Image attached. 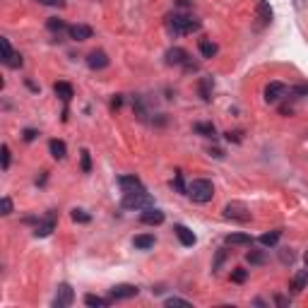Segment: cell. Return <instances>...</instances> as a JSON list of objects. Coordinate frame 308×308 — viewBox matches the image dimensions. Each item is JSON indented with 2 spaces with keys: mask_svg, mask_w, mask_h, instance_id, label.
Listing matches in <instances>:
<instances>
[{
  "mask_svg": "<svg viewBox=\"0 0 308 308\" xmlns=\"http://www.w3.org/2000/svg\"><path fill=\"white\" fill-rule=\"evenodd\" d=\"M166 29L174 34V36H183V34H193L200 29V22L195 17H188L183 12H174V15L166 17Z\"/></svg>",
  "mask_w": 308,
  "mask_h": 308,
  "instance_id": "obj_1",
  "label": "cell"
},
{
  "mask_svg": "<svg viewBox=\"0 0 308 308\" xmlns=\"http://www.w3.org/2000/svg\"><path fill=\"white\" fill-rule=\"evenodd\" d=\"M186 195H188L193 202L205 205V202H210V200L214 198V186H212V181H207V178H195V181L188 183Z\"/></svg>",
  "mask_w": 308,
  "mask_h": 308,
  "instance_id": "obj_2",
  "label": "cell"
},
{
  "mask_svg": "<svg viewBox=\"0 0 308 308\" xmlns=\"http://www.w3.org/2000/svg\"><path fill=\"white\" fill-rule=\"evenodd\" d=\"M152 205H154V200H152V195L145 188L126 190V198H123V207L126 210H147Z\"/></svg>",
  "mask_w": 308,
  "mask_h": 308,
  "instance_id": "obj_3",
  "label": "cell"
},
{
  "mask_svg": "<svg viewBox=\"0 0 308 308\" xmlns=\"http://www.w3.org/2000/svg\"><path fill=\"white\" fill-rule=\"evenodd\" d=\"M224 217H227V219H234V221H248L251 219V212H248V207L241 205V202H229V205L224 207Z\"/></svg>",
  "mask_w": 308,
  "mask_h": 308,
  "instance_id": "obj_4",
  "label": "cell"
},
{
  "mask_svg": "<svg viewBox=\"0 0 308 308\" xmlns=\"http://www.w3.org/2000/svg\"><path fill=\"white\" fill-rule=\"evenodd\" d=\"M137 294H140V289L135 284H116V286H111L109 296L113 301H126V299H135Z\"/></svg>",
  "mask_w": 308,
  "mask_h": 308,
  "instance_id": "obj_5",
  "label": "cell"
},
{
  "mask_svg": "<svg viewBox=\"0 0 308 308\" xmlns=\"http://www.w3.org/2000/svg\"><path fill=\"white\" fill-rule=\"evenodd\" d=\"M0 48H3V63L8 65V68H19L22 65V55L12 51V46H10V41L5 36L0 39Z\"/></svg>",
  "mask_w": 308,
  "mask_h": 308,
  "instance_id": "obj_6",
  "label": "cell"
},
{
  "mask_svg": "<svg viewBox=\"0 0 308 308\" xmlns=\"http://www.w3.org/2000/svg\"><path fill=\"white\" fill-rule=\"evenodd\" d=\"M72 299H75V294H72L70 284H60L53 296V308H68L72 303Z\"/></svg>",
  "mask_w": 308,
  "mask_h": 308,
  "instance_id": "obj_7",
  "label": "cell"
},
{
  "mask_svg": "<svg viewBox=\"0 0 308 308\" xmlns=\"http://www.w3.org/2000/svg\"><path fill=\"white\" fill-rule=\"evenodd\" d=\"M53 229H55V217H53V212H51L46 219H39L36 229H34V236H36V238H46V236L53 234Z\"/></svg>",
  "mask_w": 308,
  "mask_h": 308,
  "instance_id": "obj_8",
  "label": "cell"
},
{
  "mask_svg": "<svg viewBox=\"0 0 308 308\" xmlns=\"http://www.w3.org/2000/svg\"><path fill=\"white\" fill-rule=\"evenodd\" d=\"M188 51H186V48H169V51H166V63L169 65H188Z\"/></svg>",
  "mask_w": 308,
  "mask_h": 308,
  "instance_id": "obj_9",
  "label": "cell"
},
{
  "mask_svg": "<svg viewBox=\"0 0 308 308\" xmlns=\"http://www.w3.org/2000/svg\"><path fill=\"white\" fill-rule=\"evenodd\" d=\"M284 94H286V87L282 85V82H270L268 87H265V101L268 104L279 101Z\"/></svg>",
  "mask_w": 308,
  "mask_h": 308,
  "instance_id": "obj_10",
  "label": "cell"
},
{
  "mask_svg": "<svg viewBox=\"0 0 308 308\" xmlns=\"http://www.w3.org/2000/svg\"><path fill=\"white\" fill-rule=\"evenodd\" d=\"M140 221H142V224H150V227H157V224L164 221V212L152 205V207H147V210L140 214Z\"/></svg>",
  "mask_w": 308,
  "mask_h": 308,
  "instance_id": "obj_11",
  "label": "cell"
},
{
  "mask_svg": "<svg viewBox=\"0 0 308 308\" xmlns=\"http://www.w3.org/2000/svg\"><path fill=\"white\" fill-rule=\"evenodd\" d=\"M87 65L92 70H104L106 65H109V55L104 53V51H92L87 55Z\"/></svg>",
  "mask_w": 308,
  "mask_h": 308,
  "instance_id": "obj_12",
  "label": "cell"
},
{
  "mask_svg": "<svg viewBox=\"0 0 308 308\" xmlns=\"http://www.w3.org/2000/svg\"><path fill=\"white\" fill-rule=\"evenodd\" d=\"M68 34H70L72 41H87L92 39V27H87V24H72L70 29H68Z\"/></svg>",
  "mask_w": 308,
  "mask_h": 308,
  "instance_id": "obj_13",
  "label": "cell"
},
{
  "mask_svg": "<svg viewBox=\"0 0 308 308\" xmlns=\"http://www.w3.org/2000/svg\"><path fill=\"white\" fill-rule=\"evenodd\" d=\"M174 231H176V236H178V241H181L183 245H195V234L188 229V227H183V224H176L174 227Z\"/></svg>",
  "mask_w": 308,
  "mask_h": 308,
  "instance_id": "obj_14",
  "label": "cell"
},
{
  "mask_svg": "<svg viewBox=\"0 0 308 308\" xmlns=\"http://www.w3.org/2000/svg\"><path fill=\"white\" fill-rule=\"evenodd\" d=\"M306 286H308V268H306V270H299V272L292 277V289H294L296 294L303 292Z\"/></svg>",
  "mask_w": 308,
  "mask_h": 308,
  "instance_id": "obj_15",
  "label": "cell"
},
{
  "mask_svg": "<svg viewBox=\"0 0 308 308\" xmlns=\"http://www.w3.org/2000/svg\"><path fill=\"white\" fill-rule=\"evenodd\" d=\"M53 92L60 96L65 104H68L72 96H75V92H72V85H68V82H55V85H53Z\"/></svg>",
  "mask_w": 308,
  "mask_h": 308,
  "instance_id": "obj_16",
  "label": "cell"
},
{
  "mask_svg": "<svg viewBox=\"0 0 308 308\" xmlns=\"http://www.w3.org/2000/svg\"><path fill=\"white\" fill-rule=\"evenodd\" d=\"M133 245L137 251H150V248H154V236L152 234H140V236L133 238Z\"/></svg>",
  "mask_w": 308,
  "mask_h": 308,
  "instance_id": "obj_17",
  "label": "cell"
},
{
  "mask_svg": "<svg viewBox=\"0 0 308 308\" xmlns=\"http://www.w3.org/2000/svg\"><path fill=\"white\" fill-rule=\"evenodd\" d=\"M48 150H51V157L53 159H65V154H68V147H65L63 140H51Z\"/></svg>",
  "mask_w": 308,
  "mask_h": 308,
  "instance_id": "obj_18",
  "label": "cell"
},
{
  "mask_svg": "<svg viewBox=\"0 0 308 308\" xmlns=\"http://www.w3.org/2000/svg\"><path fill=\"white\" fill-rule=\"evenodd\" d=\"M258 19H260V24L272 22V8H270L268 0H260V3H258Z\"/></svg>",
  "mask_w": 308,
  "mask_h": 308,
  "instance_id": "obj_19",
  "label": "cell"
},
{
  "mask_svg": "<svg viewBox=\"0 0 308 308\" xmlns=\"http://www.w3.org/2000/svg\"><path fill=\"white\" fill-rule=\"evenodd\" d=\"M111 296L109 299H104V296H96V294H87V296H85V303H87L89 308H106L111 303Z\"/></svg>",
  "mask_w": 308,
  "mask_h": 308,
  "instance_id": "obj_20",
  "label": "cell"
},
{
  "mask_svg": "<svg viewBox=\"0 0 308 308\" xmlns=\"http://www.w3.org/2000/svg\"><path fill=\"white\" fill-rule=\"evenodd\" d=\"M118 186L123 190H137V188H142V183H140V178L137 176H120L118 178Z\"/></svg>",
  "mask_w": 308,
  "mask_h": 308,
  "instance_id": "obj_21",
  "label": "cell"
},
{
  "mask_svg": "<svg viewBox=\"0 0 308 308\" xmlns=\"http://www.w3.org/2000/svg\"><path fill=\"white\" fill-rule=\"evenodd\" d=\"M227 243L229 245H251L253 238L248 236V234H229V236H227Z\"/></svg>",
  "mask_w": 308,
  "mask_h": 308,
  "instance_id": "obj_22",
  "label": "cell"
},
{
  "mask_svg": "<svg viewBox=\"0 0 308 308\" xmlns=\"http://www.w3.org/2000/svg\"><path fill=\"white\" fill-rule=\"evenodd\" d=\"M46 27H48V32H53V34H60V32H68L70 27L63 22V19H58V17H51L46 22Z\"/></svg>",
  "mask_w": 308,
  "mask_h": 308,
  "instance_id": "obj_23",
  "label": "cell"
},
{
  "mask_svg": "<svg viewBox=\"0 0 308 308\" xmlns=\"http://www.w3.org/2000/svg\"><path fill=\"white\" fill-rule=\"evenodd\" d=\"M282 238V231H270V234H262L260 236V243L265 245V248H272V245H277V241Z\"/></svg>",
  "mask_w": 308,
  "mask_h": 308,
  "instance_id": "obj_24",
  "label": "cell"
},
{
  "mask_svg": "<svg viewBox=\"0 0 308 308\" xmlns=\"http://www.w3.org/2000/svg\"><path fill=\"white\" fill-rule=\"evenodd\" d=\"M193 130H195L198 135H202V137H214V133H217L212 123H195Z\"/></svg>",
  "mask_w": 308,
  "mask_h": 308,
  "instance_id": "obj_25",
  "label": "cell"
},
{
  "mask_svg": "<svg viewBox=\"0 0 308 308\" xmlns=\"http://www.w3.org/2000/svg\"><path fill=\"white\" fill-rule=\"evenodd\" d=\"M200 94H202L205 101L212 99V77H202V82H200Z\"/></svg>",
  "mask_w": 308,
  "mask_h": 308,
  "instance_id": "obj_26",
  "label": "cell"
},
{
  "mask_svg": "<svg viewBox=\"0 0 308 308\" xmlns=\"http://www.w3.org/2000/svg\"><path fill=\"white\" fill-rule=\"evenodd\" d=\"M200 53H202V58L217 55V44H212V41H200Z\"/></svg>",
  "mask_w": 308,
  "mask_h": 308,
  "instance_id": "obj_27",
  "label": "cell"
},
{
  "mask_svg": "<svg viewBox=\"0 0 308 308\" xmlns=\"http://www.w3.org/2000/svg\"><path fill=\"white\" fill-rule=\"evenodd\" d=\"M245 260L251 262V265H262V262H265V253H262V251H248V253H245Z\"/></svg>",
  "mask_w": 308,
  "mask_h": 308,
  "instance_id": "obj_28",
  "label": "cell"
},
{
  "mask_svg": "<svg viewBox=\"0 0 308 308\" xmlns=\"http://www.w3.org/2000/svg\"><path fill=\"white\" fill-rule=\"evenodd\" d=\"M245 277H248V270L236 268L234 272H231V282H236V284H243V282H245Z\"/></svg>",
  "mask_w": 308,
  "mask_h": 308,
  "instance_id": "obj_29",
  "label": "cell"
},
{
  "mask_svg": "<svg viewBox=\"0 0 308 308\" xmlns=\"http://www.w3.org/2000/svg\"><path fill=\"white\" fill-rule=\"evenodd\" d=\"M79 159H82V171L89 174V171H92V157H89V152L82 150V152H79Z\"/></svg>",
  "mask_w": 308,
  "mask_h": 308,
  "instance_id": "obj_30",
  "label": "cell"
},
{
  "mask_svg": "<svg viewBox=\"0 0 308 308\" xmlns=\"http://www.w3.org/2000/svg\"><path fill=\"white\" fill-rule=\"evenodd\" d=\"M279 258H282V262H284V265H292L296 255H294L292 248H282V251H279Z\"/></svg>",
  "mask_w": 308,
  "mask_h": 308,
  "instance_id": "obj_31",
  "label": "cell"
},
{
  "mask_svg": "<svg viewBox=\"0 0 308 308\" xmlns=\"http://www.w3.org/2000/svg\"><path fill=\"white\" fill-rule=\"evenodd\" d=\"M166 306H169V308H174V306L190 308V301H186V299H178V296H171V299H166Z\"/></svg>",
  "mask_w": 308,
  "mask_h": 308,
  "instance_id": "obj_32",
  "label": "cell"
},
{
  "mask_svg": "<svg viewBox=\"0 0 308 308\" xmlns=\"http://www.w3.org/2000/svg\"><path fill=\"white\" fill-rule=\"evenodd\" d=\"M72 219L79 221V224H87V221L92 219V217H89V214L85 212V210H72Z\"/></svg>",
  "mask_w": 308,
  "mask_h": 308,
  "instance_id": "obj_33",
  "label": "cell"
},
{
  "mask_svg": "<svg viewBox=\"0 0 308 308\" xmlns=\"http://www.w3.org/2000/svg\"><path fill=\"white\" fill-rule=\"evenodd\" d=\"M0 154H3V171H8V169H10V147H8V145H3V147H0Z\"/></svg>",
  "mask_w": 308,
  "mask_h": 308,
  "instance_id": "obj_34",
  "label": "cell"
},
{
  "mask_svg": "<svg viewBox=\"0 0 308 308\" xmlns=\"http://www.w3.org/2000/svg\"><path fill=\"white\" fill-rule=\"evenodd\" d=\"M39 5H48V8H63L65 0H36Z\"/></svg>",
  "mask_w": 308,
  "mask_h": 308,
  "instance_id": "obj_35",
  "label": "cell"
},
{
  "mask_svg": "<svg viewBox=\"0 0 308 308\" xmlns=\"http://www.w3.org/2000/svg\"><path fill=\"white\" fill-rule=\"evenodd\" d=\"M36 135H39V130L27 128V130H24V142H34V140H36Z\"/></svg>",
  "mask_w": 308,
  "mask_h": 308,
  "instance_id": "obj_36",
  "label": "cell"
},
{
  "mask_svg": "<svg viewBox=\"0 0 308 308\" xmlns=\"http://www.w3.org/2000/svg\"><path fill=\"white\" fill-rule=\"evenodd\" d=\"M0 205H3V214H5V217H8V214H12V200H10V198H3V202H0Z\"/></svg>",
  "mask_w": 308,
  "mask_h": 308,
  "instance_id": "obj_37",
  "label": "cell"
},
{
  "mask_svg": "<svg viewBox=\"0 0 308 308\" xmlns=\"http://www.w3.org/2000/svg\"><path fill=\"white\" fill-rule=\"evenodd\" d=\"M275 303L277 306H289V299H284V296H275Z\"/></svg>",
  "mask_w": 308,
  "mask_h": 308,
  "instance_id": "obj_38",
  "label": "cell"
},
{
  "mask_svg": "<svg viewBox=\"0 0 308 308\" xmlns=\"http://www.w3.org/2000/svg\"><path fill=\"white\" fill-rule=\"evenodd\" d=\"M292 92H294V94H308V87H306V85H301V87H294Z\"/></svg>",
  "mask_w": 308,
  "mask_h": 308,
  "instance_id": "obj_39",
  "label": "cell"
},
{
  "mask_svg": "<svg viewBox=\"0 0 308 308\" xmlns=\"http://www.w3.org/2000/svg\"><path fill=\"white\" fill-rule=\"evenodd\" d=\"M120 104H123V99H120V96H116V99H113V104H111V106H113V109H118Z\"/></svg>",
  "mask_w": 308,
  "mask_h": 308,
  "instance_id": "obj_40",
  "label": "cell"
},
{
  "mask_svg": "<svg viewBox=\"0 0 308 308\" xmlns=\"http://www.w3.org/2000/svg\"><path fill=\"white\" fill-rule=\"evenodd\" d=\"M176 3H178L181 8H188V5H190V0H176Z\"/></svg>",
  "mask_w": 308,
  "mask_h": 308,
  "instance_id": "obj_41",
  "label": "cell"
},
{
  "mask_svg": "<svg viewBox=\"0 0 308 308\" xmlns=\"http://www.w3.org/2000/svg\"><path fill=\"white\" fill-rule=\"evenodd\" d=\"M303 260H306V268H308V251H306V255H303Z\"/></svg>",
  "mask_w": 308,
  "mask_h": 308,
  "instance_id": "obj_42",
  "label": "cell"
}]
</instances>
